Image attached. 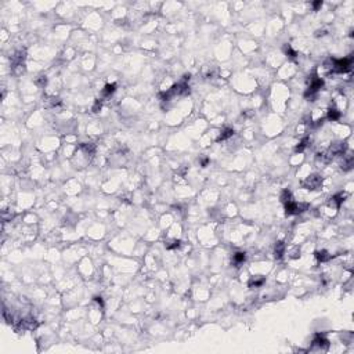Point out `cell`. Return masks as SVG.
I'll use <instances>...</instances> for the list:
<instances>
[{
    "label": "cell",
    "mask_w": 354,
    "mask_h": 354,
    "mask_svg": "<svg viewBox=\"0 0 354 354\" xmlns=\"http://www.w3.org/2000/svg\"><path fill=\"white\" fill-rule=\"evenodd\" d=\"M321 181H322V179L320 176H311V177H308L307 180L303 183V185H304L306 188L314 190V188H318L320 185H321Z\"/></svg>",
    "instance_id": "cell-1"
},
{
    "label": "cell",
    "mask_w": 354,
    "mask_h": 354,
    "mask_svg": "<svg viewBox=\"0 0 354 354\" xmlns=\"http://www.w3.org/2000/svg\"><path fill=\"white\" fill-rule=\"evenodd\" d=\"M234 263H235L237 266H240V264H242L243 262H245V259H246V255L243 252H237L235 255H234Z\"/></svg>",
    "instance_id": "cell-2"
},
{
    "label": "cell",
    "mask_w": 354,
    "mask_h": 354,
    "mask_svg": "<svg viewBox=\"0 0 354 354\" xmlns=\"http://www.w3.org/2000/svg\"><path fill=\"white\" fill-rule=\"evenodd\" d=\"M233 134H234V130H233V129H224V130L221 131V133H220L219 141H224V140H227V138H230Z\"/></svg>",
    "instance_id": "cell-3"
},
{
    "label": "cell",
    "mask_w": 354,
    "mask_h": 354,
    "mask_svg": "<svg viewBox=\"0 0 354 354\" xmlns=\"http://www.w3.org/2000/svg\"><path fill=\"white\" fill-rule=\"evenodd\" d=\"M315 257H317L320 262H328V260L331 259V255H328V253L325 252V250H321V252H317V253H315Z\"/></svg>",
    "instance_id": "cell-4"
},
{
    "label": "cell",
    "mask_w": 354,
    "mask_h": 354,
    "mask_svg": "<svg viewBox=\"0 0 354 354\" xmlns=\"http://www.w3.org/2000/svg\"><path fill=\"white\" fill-rule=\"evenodd\" d=\"M340 118V112L338 111V109H329L328 111V119L329 121H338V119Z\"/></svg>",
    "instance_id": "cell-5"
},
{
    "label": "cell",
    "mask_w": 354,
    "mask_h": 354,
    "mask_svg": "<svg viewBox=\"0 0 354 354\" xmlns=\"http://www.w3.org/2000/svg\"><path fill=\"white\" fill-rule=\"evenodd\" d=\"M115 87H116V85H114V83H112V85H107L104 87V90H102V94H104V95L112 94V93L115 92Z\"/></svg>",
    "instance_id": "cell-6"
},
{
    "label": "cell",
    "mask_w": 354,
    "mask_h": 354,
    "mask_svg": "<svg viewBox=\"0 0 354 354\" xmlns=\"http://www.w3.org/2000/svg\"><path fill=\"white\" fill-rule=\"evenodd\" d=\"M284 250H285V246H284V243L282 242H278L275 246V256L277 257H281L282 253H284Z\"/></svg>",
    "instance_id": "cell-7"
},
{
    "label": "cell",
    "mask_w": 354,
    "mask_h": 354,
    "mask_svg": "<svg viewBox=\"0 0 354 354\" xmlns=\"http://www.w3.org/2000/svg\"><path fill=\"white\" fill-rule=\"evenodd\" d=\"M281 199H282V202H284V203H286V202H289V201H292L291 192H289L288 190H285L284 192H282V195H281Z\"/></svg>",
    "instance_id": "cell-8"
},
{
    "label": "cell",
    "mask_w": 354,
    "mask_h": 354,
    "mask_svg": "<svg viewBox=\"0 0 354 354\" xmlns=\"http://www.w3.org/2000/svg\"><path fill=\"white\" fill-rule=\"evenodd\" d=\"M263 282H264V279H263V278H260V279H252L249 285H250V288H253V286H260Z\"/></svg>",
    "instance_id": "cell-9"
},
{
    "label": "cell",
    "mask_w": 354,
    "mask_h": 354,
    "mask_svg": "<svg viewBox=\"0 0 354 354\" xmlns=\"http://www.w3.org/2000/svg\"><path fill=\"white\" fill-rule=\"evenodd\" d=\"M179 246H180V241H173V242L167 243L166 248L167 249H176V248H179Z\"/></svg>",
    "instance_id": "cell-10"
},
{
    "label": "cell",
    "mask_w": 354,
    "mask_h": 354,
    "mask_svg": "<svg viewBox=\"0 0 354 354\" xmlns=\"http://www.w3.org/2000/svg\"><path fill=\"white\" fill-rule=\"evenodd\" d=\"M313 6H314V8H318L322 6V2H315V3H313Z\"/></svg>",
    "instance_id": "cell-11"
}]
</instances>
